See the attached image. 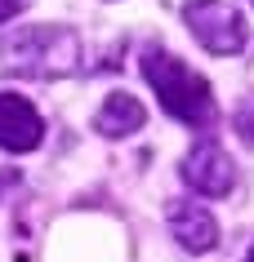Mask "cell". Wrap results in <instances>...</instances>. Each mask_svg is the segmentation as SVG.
Listing matches in <instances>:
<instances>
[{"label":"cell","mask_w":254,"mask_h":262,"mask_svg":"<svg viewBox=\"0 0 254 262\" xmlns=\"http://www.w3.org/2000/svg\"><path fill=\"white\" fill-rule=\"evenodd\" d=\"M183 23L201 49L219 58H232L250 45V27L232 0H183Z\"/></svg>","instance_id":"obj_3"},{"label":"cell","mask_w":254,"mask_h":262,"mask_svg":"<svg viewBox=\"0 0 254 262\" xmlns=\"http://www.w3.org/2000/svg\"><path fill=\"white\" fill-rule=\"evenodd\" d=\"M232 129H237V138L254 151V94H245L237 102V111H232Z\"/></svg>","instance_id":"obj_8"},{"label":"cell","mask_w":254,"mask_h":262,"mask_svg":"<svg viewBox=\"0 0 254 262\" xmlns=\"http://www.w3.org/2000/svg\"><path fill=\"white\" fill-rule=\"evenodd\" d=\"M143 124H147V107L134 94H125V89L107 94L103 107L94 111V134H103V138H129V134H139Z\"/></svg>","instance_id":"obj_7"},{"label":"cell","mask_w":254,"mask_h":262,"mask_svg":"<svg viewBox=\"0 0 254 262\" xmlns=\"http://www.w3.org/2000/svg\"><path fill=\"white\" fill-rule=\"evenodd\" d=\"M165 222H169V235H174L187 253H210V249L219 245V222L210 218V209L192 205V200H169Z\"/></svg>","instance_id":"obj_6"},{"label":"cell","mask_w":254,"mask_h":262,"mask_svg":"<svg viewBox=\"0 0 254 262\" xmlns=\"http://www.w3.org/2000/svg\"><path fill=\"white\" fill-rule=\"evenodd\" d=\"M85 62V45L71 27L41 23V27H14L0 36V76L18 80H63L76 76Z\"/></svg>","instance_id":"obj_2"},{"label":"cell","mask_w":254,"mask_h":262,"mask_svg":"<svg viewBox=\"0 0 254 262\" xmlns=\"http://www.w3.org/2000/svg\"><path fill=\"white\" fill-rule=\"evenodd\" d=\"M139 71H143V80L152 84V94L161 98V107L179 124L197 129V134H210L219 124V102H214L210 80L197 76L179 54H169L165 45H143Z\"/></svg>","instance_id":"obj_1"},{"label":"cell","mask_w":254,"mask_h":262,"mask_svg":"<svg viewBox=\"0 0 254 262\" xmlns=\"http://www.w3.org/2000/svg\"><path fill=\"white\" fill-rule=\"evenodd\" d=\"M250 5H254V0H250Z\"/></svg>","instance_id":"obj_11"},{"label":"cell","mask_w":254,"mask_h":262,"mask_svg":"<svg viewBox=\"0 0 254 262\" xmlns=\"http://www.w3.org/2000/svg\"><path fill=\"white\" fill-rule=\"evenodd\" d=\"M183 182H187L197 195H205V200L227 195V191H232V182H237L232 156H227L214 138H201L197 147L183 156Z\"/></svg>","instance_id":"obj_4"},{"label":"cell","mask_w":254,"mask_h":262,"mask_svg":"<svg viewBox=\"0 0 254 262\" xmlns=\"http://www.w3.org/2000/svg\"><path fill=\"white\" fill-rule=\"evenodd\" d=\"M45 142V120L27 98L18 94H0V151L27 156Z\"/></svg>","instance_id":"obj_5"},{"label":"cell","mask_w":254,"mask_h":262,"mask_svg":"<svg viewBox=\"0 0 254 262\" xmlns=\"http://www.w3.org/2000/svg\"><path fill=\"white\" fill-rule=\"evenodd\" d=\"M31 0H0V23H9V18H18L23 9H27Z\"/></svg>","instance_id":"obj_9"},{"label":"cell","mask_w":254,"mask_h":262,"mask_svg":"<svg viewBox=\"0 0 254 262\" xmlns=\"http://www.w3.org/2000/svg\"><path fill=\"white\" fill-rule=\"evenodd\" d=\"M245 262H254V249H250V258H245Z\"/></svg>","instance_id":"obj_10"}]
</instances>
